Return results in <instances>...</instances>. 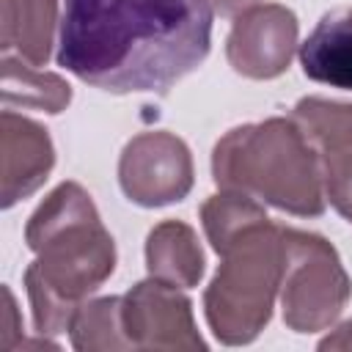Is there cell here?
I'll list each match as a JSON object with an SVG mask.
<instances>
[{"label":"cell","mask_w":352,"mask_h":352,"mask_svg":"<svg viewBox=\"0 0 352 352\" xmlns=\"http://www.w3.org/2000/svg\"><path fill=\"white\" fill-rule=\"evenodd\" d=\"M209 0H63L58 66L113 91L165 94L212 47Z\"/></svg>","instance_id":"obj_1"},{"label":"cell","mask_w":352,"mask_h":352,"mask_svg":"<svg viewBox=\"0 0 352 352\" xmlns=\"http://www.w3.org/2000/svg\"><path fill=\"white\" fill-rule=\"evenodd\" d=\"M300 63L311 80L352 91V8L322 16L300 44Z\"/></svg>","instance_id":"obj_2"}]
</instances>
